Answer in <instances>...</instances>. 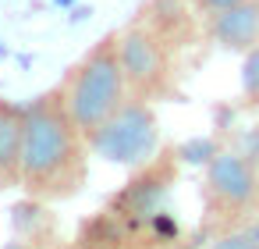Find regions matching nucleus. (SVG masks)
Instances as JSON below:
<instances>
[{
	"label": "nucleus",
	"instance_id": "f257e3e1",
	"mask_svg": "<svg viewBox=\"0 0 259 249\" xmlns=\"http://www.w3.org/2000/svg\"><path fill=\"white\" fill-rule=\"evenodd\" d=\"M89 178V143L61 86L22 103V189L36 203H64Z\"/></svg>",
	"mask_w": 259,
	"mask_h": 249
},
{
	"label": "nucleus",
	"instance_id": "f03ea898",
	"mask_svg": "<svg viewBox=\"0 0 259 249\" xmlns=\"http://www.w3.org/2000/svg\"><path fill=\"white\" fill-rule=\"evenodd\" d=\"M64 103L75 118V125L89 135L93 128H100L132 93H128V79L121 68V50H117V32H107L103 40H96L82 61L64 75L61 82Z\"/></svg>",
	"mask_w": 259,
	"mask_h": 249
},
{
	"label": "nucleus",
	"instance_id": "7ed1b4c3",
	"mask_svg": "<svg viewBox=\"0 0 259 249\" xmlns=\"http://www.w3.org/2000/svg\"><path fill=\"white\" fill-rule=\"evenodd\" d=\"M206 231H227L252 221L259 210V164L241 150H217L202 178Z\"/></svg>",
	"mask_w": 259,
	"mask_h": 249
},
{
	"label": "nucleus",
	"instance_id": "20e7f679",
	"mask_svg": "<svg viewBox=\"0 0 259 249\" xmlns=\"http://www.w3.org/2000/svg\"><path fill=\"white\" fill-rule=\"evenodd\" d=\"M89 153L117 167H142L160 150V121L149 100L128 96L100 128L85 135Z\"/></svg>",
	"mask_w": 259,
	"mask_h": 249
},
{
	"label": "nucleus",
	"instance_id": "39448f33",
	"mask_svg": "<svg viewBox=\"0 0 259 249\" xmlns=\"http://www.w3.org/2000/svg\"><path fill=\"white\" fill-rule=\"evenodd\" d=\"M117 50H121V68H124L132 96L153 103V100H167L174 93L170 43L153 25H146L139 18L128 29H121L117 32Z\"/></svg>",
	"mask_w": 259,
	"mask_h": 249
},
{
	"label": "nucleus",
	"instance_id": "423d86ee",
	"mask_svg": "<svg viewBox=\"0 0 259 249\" xmlns=\"http://www.w3.org/2000/svg\"><path fill=\"white\" fill-rule=\"evenodd\" d=\"M206 32L220 50L245 54L259 43V0H238V4L206 15Z\"/></svg>",
	"mask_w": 259,
	"mask_h": 249
},
{
	"label": "nucleus",
	"instance_id": "0eeeda50",
	"mask_svg": "<svg viewBox=\"0 0 259 249\" xmlns=\"http://www.w3.org/2000/svg\"><path fill=\"white\" fill-rule=\"evenodd\" d=\"M170 160H146L142 171L128 182V189L121 192V210L132 214V217H153L167 185H170Z\"/></svg>",
	"mask_w": 259,
	"mask_h": 249
},
{
	"label": "nucleus",
	"instance_id": "6e6552de",
	"mask_svg": "<svg viewBox=\"0 0 259 249\" xmlns=\"http://www.w3.org/2000/svg\"><path fill=\"white\" fill-rule=\"evenodd\" d=\"M22 185V103L0 100V189Z\"/></svg>",
	"mask_w": 259,
	"mask_h": 249
},
{
	"label": "nucleus",
	"instance_id": "1a4fd4ad",
	"mask_svg": "<svg viewBox=\"0 0 259 249\" xmlns=\"http://www.w3.org/2000/svg\"><path fill=\"white\" fill-rule=\"evenodd\" d=\"M241 100L245 107L259 111V43L241 54Z\"/></svg>",
	"mask_w": 259,
	"mask_h": 249
},
{
	"label": "nucleus",
	"instance_id": "9d476101",
	"mask_svg": "<svg viewBox=\"0 0 259 249\" xmlns=\"http://www.w3.org/2000/svg\"><path fill=\"white\" fill-rule=\"evenodd\" d=\"M209 249H259V231L252 224H241V228H227V231H217Z\"/></svg>",
	"mask_w": 259,
	"mask_h": 249
},
{
	"label": "nucleus",
	"instance_id": "9b49d317",
	"mask_svg": "<svg viewBox=\"0 0 259 249\" xmlns=\"http://www.w3.org/2000/svg\"><path fill=\"white\" fill-rule=\"evenodd\" d=\"M217 150H220V146L209 143V139H192V143H185V146L178 150V157H181V160H192V164H206Z\"/></svg>",
	"mask_w": 259,
	"mask_h": 249
},
{
	"label": "nucleus",
	"instance_id": "f8f14e48",
	"mask_svg": "<svg viewBox=\"0 0 259 249\" xmlns=\"http://www.w3.org/2000/svg\"><path fill=\"white\" fill-rule=\"evenodd\" d=\"M68 249H121V245H117V238H100V235H89V238L71 242Z\"/></svg>",
	"mask_w": 259,
	"mask_h": 249
},
{
	"label": "nucleus",
	"instance_id": "ddd939ff",
	"mask_svg": "<svg viewBox=\"0 0 259 249\" xmlns=\"http://www.w3.org/2000/svg\"><path fill=\"white\" fill-rule=\"evenodd\" d=\"M192 4L202 11V15H213V11H224V8H231V4H238V0H192Z\"/></svg>",
	"mask_w": 259,
	"mask_h": 249
},
{
	"label": "nucleus",
	"instance_id": "4468645a",
	"mask_svg": "<svg viewBox=\"0 0 259 249\" xmlns=\"http://www.w3.org/2000/svg\"><path fill=\"white\" fill-rule=\"evenodd\" d=\"M0 249H29L25 242H8V245H0Z\"/></svg>",
	"mask_w": 259,
	"mask_h": 249
},
{
	"label": "nucleus",
	"instance_id": "2eb2a0df",
	"mask_svg": "<svg viewBox=\"0 0 259 249\" xmlns=\"http://www.w3.org/2000/svg\"><path fill=\"white\" fill-rule=\"evenodd\" d=\"M57 4H71V0H57Z\"/></svg>",
	"mask_w": 259,
	"mask_h": 249
}]
</instances>
